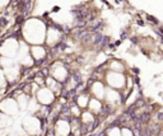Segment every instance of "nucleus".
<instances>
[{"label":"nucleus","mask_w":163,"mask_h":136,"mask_svg":"<svg viewBox=\"0 0 163 136\" xmlns=\"http://www.w3.org/2000/svg\"><path fill=\"white\" fill-rule=\"evenodd\" d=\"M23 19H24V18L22 17V15H20V17H17V19H15V23H17V24H22V22H23Z\"/></svg>","instance_id":"nucleus-8"},{"label":"nucleus","mask_w":163,"mask_h":136,"mask_svg":"<svg viewBox=\"0 0 163 136\" xmlns=\"http://www.w3.org/2000/svg\"><path fill=\"white\" fill-rule=\"evenodd\" d=\"M73 78L76 80V83H79L80 80H82V75H80L78 71H75V73H74V74H73Z\"/></svg>","instance_id":"nucleus-6"},{"label":"nucleus","mask_w":163,"mask_h":136,"mask_svg":"<svg viewBox=\"0 0 163 136\" xmlns=\"http://www.w3.org/2000/svg\"><path fill=\"white\" fill-rule=\"evenodd\" d=\"M17 1H18V3H17V5H18V4H19V3H20V1H23V0H17Z\"/></svg>","instance_id":"nucleus-15"},{"label":"nucleus","mask_w":163,"mask_h":136,"mask_svg":"<svg viewBox=\"0 0 163 136\" xmlns=\"http://www.w3.org/2000/svg\"><path fill=\"white\" fill-rule=\"evenodd\" d=\"M102 27H103V23H102V22H96V23H92V25L89 27V31L93 32V33H96V32H98Z\"/></svg>","instance_id":"nucleus-3"},{"label":"nucleus","mask_w":163,"mask_h":136,"mask_svg":"<svg viewBox=\"0 0 163 136\" xmlns=\"http://www.w3.org/2000/svg\"><path fill=\"white\" fill-rule=\"evenodd\" d=\"M6 25V19L5 18H0V27H5Z\"/></svg>","instance_id":"nucleus-7"},{"label":"nucleus","mask_w":163,"mask_h":136,"mask_svg":"<svg viewBox=\"0 0 163 136\" xmlns=\"http://www.w3.org/2000/svg\"><path fill=\"white\" fill-rule=\"evenodd\" d=\"M138 24L139 25H144V22L143 20H138Z\"/></svg>","instance_id":"nucleus-13"},{"label":"nucleus","mask_w":163,"mask_h":136,"mask_svg":"<svg viewBox=\"0 0 163 136\" xmlns=\"http://www.w3.org/2000/svg\"><path fill=\"white\" fill-rule=\"evenodd\" d=\"M161 42H162V43H163V37H162V38H161Z\"/></svg>","instance_id":"nucleus-16"},{"label":"nucleus","mask_w":163,"mask_h":136,"mask_svg":"<svg viewBox=\"0 0 163 136\" xmlns=\"http://www.w3.org/2000/svg\"><path fill=\"white\" fill-rule=\"evenodd\" d=\"M66 47H68V45H66V43L64 42V41H61V42H59L57 45H56V49L59 50V51H64Z\"/></svg>","instance_id":"nucleus-4"},{"label":"nucleus","mask_w":163,"mask_h":136,"mask_svg":"<svg viewBox=\"0 0 163 136\" xmlns=\"http://www.w3.org/2000/svg\"><path fill=\"white\" fill-rule=\"evenodd\" d=\"M147 18H148V20H149L152 24H154V25H158L159 24V20L157 19V18H154V17H152V15H148Z\"/></svg>","instance_id":"nucleus-5"},{"label":"nucleus","mask_w":163,"mask_h":136,"mask_svg":"<svg viewBox=\"0 0 163 136\" xmlns=\"http://www.w3.org/2000/svg\"><path fill=\"white\" fill-rule=\"evenodd\" d=\"M155 32H157V34H159L161 37H163V28H158Z\"/></svg>","instance_id":"nucleus-10"},{"label":"nucleus","mask_w":163,"mask_h":136,"mask_svg":"<svg viewBox=\"0 0 163 136\" xmlns=\"http://www.w3.org/2000/svg\"><path fill=\"white\" fill-rule=\"evenodd\" d=\"M132 70H134V73H135V74H139V69L134 68V69H132Z\"/></svg>","instance_id":"nucleus-12"},{"label":"nucleus","mask_w":163,"mask_h":136,"mask_svg":"<svg viewBox=\"0 0 163 136\" xmlns=\"http://www.w3.org/2000/svg\"><path fill=\"white\" fill-rule=\"evenodd\" d=\"M158 115H159V116H158V118H159V120H162V118H163V113H158Z\"/></svg>","instance_id":"nucleus-14"},{"label":"nucleus","mask_w":163,"mask_h":136,"mask_svg":"<svg viewBox=\"0 0 163 136\" xmlns=\"http://www.w3.org/2000/svg\"><path fill=\"white\" fill-rule=\"evenodd\" d=\"M108 43H110V37H108V36H105V34H103L101 42H99V45H98V50H103L106 46H108Z\"/></svg>","instance_id":"nucleus-2"},{"label":"nucleus","mask_w":163,"mask_h":136,"mask_svg":"<svg viewBox=\"0 0 163 136\" xmlns=\"http://www.w3.org/2000/svg\"><path fill=\"white\" fill-rule=\"evenodd\" d=\"M126 36H127V34H126V32H122V33H121V36H120V38H121V39H125V38H126Z\"/></svg>","instance_id":"nucleus-11"},{"label":"nucleus","mask_w":163,"mask_h":136,"mask_svg":"<svg viewBox=\"0 0 163 136\" xmlns=\"http://www.w3.org/2000/svg\"><path fill=\"white\" fill-rule=\"evenodd\" d=\"M130 39H131V42L134 43V45H136V43L139 42V38H138V37H135V36H134V37H131Z\"/></svg>","instance_id":"nucleus-9"},{"label":"nucleus","mask_w":163,"mask_h":136,"mask_svg":"<svg viewBox=\"0 0 163 136\" xmlns=\"http://www.w3.org/2000/svg\"><path fill=\"white\" fill-rule=\"evenodd\" d=\"M31 5H32L31 0H23V1H20L19 4H18V8H19V10L25 15V14H28L29 10H31Z\"/></svg>","instance_id":"nucleus-1"}]
</instances>
